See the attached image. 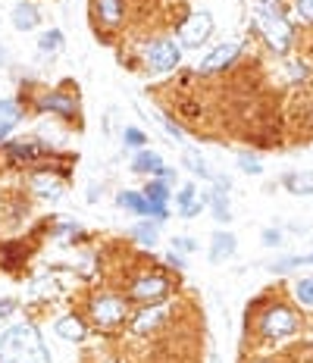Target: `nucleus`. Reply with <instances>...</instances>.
<instances>
[{"label": "nucleus", "instance_id": "obj_39", "mask_svg": "<svg viewBox=\"0 0 313 363\" xmlns=\"http://www.w3.org/2000/svg\"><path fill=\"white\" fill-rule=\"evenodd\" d=\"M0 60H3V48H0Z\"/></svg>", "mask_w": 313, "mask_h": 363}, {"label": "nucleus", "instance_id": "obj_11", "mask_svg": "<svg viewBox=\"0 0 313 363\" xmlns=\"http://www.w3.org/2000/svg\"><path fill=\"white\" fill-rule=\"evenodd\" d=\"M160 323H163V310H160V307H144L141 313L132 320V332H138V335H148V332L160 329Z\"/></svg>", "mask_w": 313, "mask_h": 363}, {"label": "nucleus", "instance_id": "obj_16", "mask_svg": "<svg viewBox=\"0 0 313 363\" xmlns=\"http://www.w3.org/2000/svg\"><path fill=\"white\" fill-rule=\"evenodd\" d=\"M38 22H41V16H38V10H34L32 3H16V10H13V26L19 28V32H32Z\"/></svg>", "mask_w": 313, "mask_h": 363}, {"label": "nucleus", "instance_id": "obj_2", "mask_svg": "<svg viewBox=\"0 0 313 363\" xmlns=\"http://www.w3.org/2000/svg\"><path fill=\"white\" fill-rule=\"evenodd\" d=\"M257 28L276 54H288L294 44V28L276 7H257Z\"/></svg>", "mask_w": 313, "mask_h": 363}, {"label": "nucleus", "instance_id": "obj_33", "mask_svg": "<svg viewBox=\"0 0 313 363\" xmlns=\"http://www.w3.org/2000/svg\"><path fill=\"white\" fill-rule=\"evenodd\" d=\"M204 207H207V195H204V197H198V201L191 204V207H185V210H179V213H182V216H185V219H191V216H198V213H201V210H204Z\"/></svg>", "mask_w": 313, "mask_h": 363}, {"label": "nucleus", "instance_id": "obj_8", "mask_svg": "<svg viewBox=\"0 0 313 363\" xmlns=\"http://www.w3.org/2000/svg\"><path fill=\"white\" fill-rule=\"evenodd\" d=\"M241 54V44L239 41H229V44H219L216 50H213L210 57H204V63H201V72L204 75H213V72H219V69H229L232 66V60Z\"/></svg>", "mask_w": 313, "mask_h": 363}, {"label": "nucleus", "instance_id": "obj_7", "mask_svg": "<svg viewBox=\"0 0 313 363\" xmlns=\"http://www.w3.org/2000/svg\"><path fill=\"white\" fill-rule=\"evenodd\" d=\"M210 32H213L210 13H191L188 19L182 22V28H179V41H182L185 48H201V44L210 38Z\"/></svg>", "mask_w": 313, "mask_h": 363}, {"label": "nucleus", "instance_id": "obj_36", "mask_svg": "<svg viewBox=\"0 0 313 363\" xmlns=\"http://www.w3.org/2000/svg\"><path fill=\"white\" fill-rule=\"evenodd\" d=\"M288 69H292V72H288L292 79H307V66H304V63H292Z\"/></svg>", "mask_w": 313, "mask_h": 363}, {"label": "nucleus", "instance_id": "obj_29", "mask_svg": "<svg viewBox=\"0 0 313 363\" xmlns=\"http://www.w3.org/2000/svg\"><path fill=\"white\" fill-rule=\"evenodd\" d=\"M239 166H241V173H248V175H260V173H263L260 160H257V157H251V154H239Z\"/></svg>", "mask_w": 313, "mask_h": 363}, {"label": "nucleus", "instance_id": "obj_37", "mask_svg": "<svg viewBox=\"0 0 313 363\" xmlns=\"http://www.w3.org/2000/svg\"><path fill=\"white\" fill-rule=\"evenodd\" d=\"M13 310H16V301H0V320H7Z\"/></svg>", "mask_w": 313, "mask_h": 363}, {"label": "nucleus", "instance_id": "obj_27", "mask_svg": "<svg viewBox=\"0 0 313 363\" xmlns=\"http://www.w3.org/2000/svg\"><path fill=\"white\" fill-rule=\"evenodd\" d=\"M22 116V107L16 101H0V122H10V126H16Z\"/></svg>", "mask_w": 313, "mask_h": 363}, {"label": "nucleus", "instance_id": "obj_4", "mask_svg": "<svg viewBox=\"0 0 313 363\" xmlns=\"http://www.w3.org/2000/svg\"><path fill=\"white\" fill-rule=\"evenodd\" d=\"M179 60H182V50H179V44L170 38L154 41V44L144 50V66H148V72H172V69L179 66Z\"/></svg>", "mask_w": 313, "mask_h": 363}, {"label": "nucleus", "instance_id": "obj_15", "mask_svg": "<svg viewBox=\"0 0 313 363\" xmlns=\"http://www.w3.org/2000/svg\"><path fill=\"white\" fill-rule=\"evenodd\" d=\"M57 335L66 338V342H82L85 338V323L79 320V316H63V320H57Z\"/></svg>", "mask_w": 313, "mask_h": 363}, {"label": "nucleus", "instance_id": "obj_17", "mask_svg": "<svg viewBox=\"0 0 313 363\" xmlns=\"http://www.w3.org/2000/svg\"><path fill=\"white\" fill-rule=\"evenodd\" d=\"M116 204L123 210L138 213V216H148V201H144L141 191H119V195H116Z\"/></svg>", "mask_w": 313, "mask_h": 363}, {"label": "nucleus", "instance_id": "obj_31", "mask_svg": "<svg viewBox=\"0 0 313 363\" xmlns=\"http://www.w3.org/2000/svg\"><path fill=\"white\" fill-rule=\"evenodd\" d=\"M294 13L313 26V0H294Z\"/></svg>", "mask_w": 313, "mask_h": 363}, {"label": "nucleus", "instance_id": "obj_35", "mask_svg": "<svg viewBox=\"0 0 313 363\" xmlns=\"http://www.w3.org/2000/svg\"><path fill=\"white\" fill-rule=\"evenodd\" d=\"M160 122H163V128L172 135V138H179V141H182V138H185V132H182V128H179L172 119H160Z\"/></svg>", "mask_w": 313, "mask_h": 363}, {"label": "nucleus", "instance_id": "obj_14", "mask_svg": "<svg viewBox=\"0 0 313 363\" xmlns=\"http://www.w3.org/2000/svg\"><path fill=\"white\" fill-rule=\"evenodd\" d=\"M282 185H285L292 195H313V173H285L282 175Z\"/></svg>", "mask_w": 313, "mask_h": 363}, {"label": "nucleus", "instance_id": "obj_3", "mask_svg": "<svg viewBox=\"0 0 313 363\" xmlns=\"http://www.w3.org/2000/svg\"><path fill=\"white\" fill-rule=\"evenodd\" d=\"M301 326L298 313H294L292 307H285V304H272V307H266L263 313L257 316V329L263 338H270V342H276V338H285V335H294Z\"/></svg>", "mask_w": 313, "mask_h": 363}, {"label": "nucleus", "instance_id": "obj_26", "mask_svg": "<svg viewBox=\"0 0 313 363\" xmlns=\"http://www.w3.org/2000/svg\"><path fill=\"white\" fill-rule=\"evenodd\" d=\"M294 301H298L301 307L313 310V279H301V282H294Z\"/></svg>", "mask_w": 313, "mask_h": 363}, {"label": "nucleus", "instance_id": "obj_13", "mask_svg": "<svg viewBox=\"0 0 313 363\" xmlns=\"http://www.w3.org/2000/svg\"><path fill=\"white\" fill-rule=\"evenodd\" d=\"M160 169H163V160H160V154H154V150H138V157L132 160V173L160 175Z\"/></svg>", "mask_w": 313, "mask_h": 363}, {"label": "nucleus", "instance_id": "obj_22", "mask_svg": "<svg viewBox=\"0 0 313 363\" xmlns=\"http://www.w3.org/2000/svg\"><path fill=\"white\" fill-rule=\"evenodd\" d=\"M44 154V148H38L34 141H16V144H10V160H34V157H41Z\"/></svg>", "mask_w": 313, "mask_h": 363}, {"label": "nucleus", "instance_id": "obj_28", "mask_svg": "<svg viewBox=\"0 0 313 363\" xmlns=\"http://www.w3.org/2000/svg\"><path fill=\"white\" fill-rule=\"evenodd\" d=\"M123 141H125V148H135V150H141L144 148V144H148V138H144V132H141V128H125V132H123Z\"/></svg>", "mask_w": 313, "mask_h": 363}, {"label": "nucleus", "instance_id": "obj_10", "mask_svg": "<svg viewBox=\"0 0 313 363\" xmlns=\"http://www.w3.org/2000/svg\"><path fill=\"white\" fill-rule=\"evenodd\" d=\"M235 251H239V242H235V235L232 232H216V235L210 238V260L213 263H225L235 257Z\"/></svg>", "mask_w": 313, "mask_h": 363}, {"label": "nucleus", "instance_id": "obj_38", "mask_svg": "<svg viewBox=\"0 0 313 363\" xmlns=\"http://www.w3.org/2000/svg\"><path fill=\"white\" fill-rule=\"evenodd\" d=\"M10 128H13V126H10V122H0V141H3V138H7V135H10Z\"/></svg>", "mask_w": 313, "mask_h": 363}, {"label": "nucleus", "instance_id": "obj_5", "mask_svg": "<svg viewBox=\"0 0 313 363\" xmlns=\"http://www.w3.org/2000/svg\"><path fill=\"white\" fill-rule=\"evenodd\" d=\"M91 316H94L97 326L110 329V326H119L129 316V307H125L123 297H116V295H97L91 301Z\"/></svg>", "mask_w": 313, "mask_h": 363}, {"label": "nucleus", "instance_id": "obj_34", "mask_svg": "<svg viewBox=\"0 0 313 363\" xmlns=\"http://www.w3.org/2000/svg\"><path fill=\"white\" fill-rule=\"evenodd\" d=\"M176 251H182V254H191V251L198 248V242H194V238H176Z\"/></svg>", "mask_w": 313, "mask_h": 363}, {"label": "nucleus", "instance_id": "obj_18", "mask_svg": "<svg viewBox=\"0 0 313 363\" xmlns=\"http://www.w3.org/2000/svg\"><path fill=\"white\" fill-rule=\"evenodd\" d=\"M182 163L191 169L194 175H201V179H213V169H207V160L198 154L194 148H185L182 150Z\"/></svg>", "mask_w": 313, "mask_h": 363}, {"label": "nucleus", "instance_id": "obj_20", "mask_svg": "<svg viewBox=\"0 0 313 363\" xmlns=\"http://www.w3.org/2000/svg\"><path fill=\"white\" fill-rule=\"evenodd\" d=\"M38 50H41V57H54L63 50V32L60 28H50V32L41 35V41H38Z\"/></svg>", "mask_w": 313, "mask_h": 363}, {"label": "nucleus", "instance_id": "obj_9", "mask_svg": "<svg viewBox=\"0 0 313 363\" xmlns=\"http://www.w3.org/2000/svg\"><path fill=\"white\" fill-rule=\"evenodd\" d=\"M38 110H50V113H60V116H75L79 113V101L72 95H63V91H50L38 101Z\"/></svg>", "mask_w": 313, "mask_h": 363}, {"label": "nucleus", "instance_id": "obj_32", "mask_svg": "<svg viewBox=\"0 0 313 363\" xmlns=\"http://www.w3.org/2000/svg\"><path fill=\"white\" fill-rule=\"evenodd\" d=\"M260 238H263L266 248H279V244H282V232L279 229H263V235H260Z\"/></svg>", "mask_w": 313, "mask_h": 363}, {"label": "nucleus", "instance_id": "obj_25", "mask_svg": "<svg viewBox=\"0 0 313 363\" xmlns=\"http://www.w3.org/2000/svg\"><path fill=\"white\" fill-rule=\"evenodd\" d=\"M307 263H313V254H292V257H282V260H276V263H272V269H276V273H285V269L307 266Z\"/></svg>", "mask_w": 313, "mask_h": 363}, {"label": "nucleus", "instance_id": "obj_23", "mask_svg": "<svg viewBox=\"0 0 313 363\" xmlns=\"http://www.w3.org/2000/svg\"><path fill=\"white\" fill-rule=\"evenodd\" d=\"M156 222H150V219H141V222H135L132 226V238H135L138 244H156Z\"/></svg>", "mask_w": 313, "mask_h": 363}, {"label": "nucleus", "instance_id": "obj_24", "mask_svg": "<svg viewBox=\"0 0 313 363\" xmlns=\"http://www.w3.org/2000/svg\"><path fill=\"white\" fill-rule=\"evenodd\" d=\"M32 188L38 191L41 197H60L63 195V188H60V182L54 179V175H34V182H32Z\"/></svg>", "mask_w": 313, "mask_h": 363}, {"label": "nucleus", "instance_id": "obj_12", "mask_svg": "<svg viewBox=\"0 0 313 363\" xmlns=\"http://www.w3.org/2000/svg\"><path fill=\"white\" fill-rule=\"evenodd\" d=\"M97 7V16H101V22L107 28H116L119 22H123V0H94Z\"/></svg>", "mask_w": 313, "mask_h": 363}, {"label": "nucleus", "instance_id": "obj_30", "mask_svg": "<svg viewBox=\"0 0 313 363\" xmlns=\"http://www.w3.org/2000/svg\"><path fill=\"white\" fill-rule=\"evenodd\" d=\"M198 197H201V195H198V188H194V185H185V188L176 195V204H179V210L191 207V204L198 201Z\"/></svg>", "mask_w": 313, "mask_h": 363}, {"label": "nucleus", "instance_id": "obj_21", "mask_svg": "<svg viewBox=\"0 0 313 363\" xmlns=\"http://www.w3.org/2000/svg\"><path fill=\"white\" fill-rule=\"evenodd\" d=\"M207 204H210V207H213V213H216V219H219V222H229V219H232L229 197H225V191H223V188L210 191V195H207Z\"/></svg>", "mask_w": 313, "mask_h": 363}, {"label": "nucleus", "instance_id": "obj_6", "mask_svg": "<svg viewBox=\"0 0 313 363\" xmlns=\"http://www.w3.org/2000/svg\"><path fill=\"white\" fill-rule=\"evenodd\" d=\"M129 295L135 297V301L148 304V307H156V304L170 295V279L156 276V273H148V276H141V279H135V282H132Z\"/></svg>", "mask_w": 313, "mask_h": 363}, {"label": "nucleus", "instance_id": "obj_19", "mask_svg": "<svg viewBox=\"0 0 313 363\" xmlns=\"http://www.w3.org/2000/svg\"><path fill=\"white\" fill-rule=\"evenodd\" d=\"M141 195H144V201L148 204H160V207H166V201H170V185H166L163 179H154V182H148V188H144Z\"/></svg>", "mask_w": 313, "mask_h": 363}, {"label": "nucleus", "instance_id": "obj_1", "mask_svg": "<svg viewBox=\"0 0 313 363\" xmlns=\"http://www.w3.org/2000/svg\"><path fill=\"white\" fill-rule=\"evenodd\" d=\"M0 363H50L48 348L32 323H19L0 335Z\"/></svg>", "mask_w": 313, "mask_h": 363}]
</instances>
